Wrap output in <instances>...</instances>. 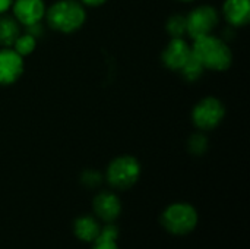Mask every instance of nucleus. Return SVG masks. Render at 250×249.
I'll use <instances>...</instances> for the list:
<instances>
[{"label":"nucleus","mask_w":250,"mask_h":249,"mask_svg":"<svg viewBox=\"0 0 250 249\" xmlns=\"http://www.w3.org/2000/svg\"><path fill=\"white\" fill-rule=\"evenodd\" d=\"M141 176V166L132 156H122L114 158L107 169V181L117 189L132 188Z\"/></svg>","instance_id":"4"},{"label":"nucleus","mask_w":250,"mask_h":249,"mask_svg":"<svg viewBox=\"0 0 250 249\" xmlns=\"http://www.w3.org/2000/svg\"><path fill=\"white\" fill-rule=\"evenodd\" d=\"M161 223L164 229L173 235H188L193 232L198 225V211L190 204L176 203L164 210Z\"/></svg>","instance_id":"3"},{"label":"nucleus","mask_w":250,"mask_h":249,"mask_svg":"<svg viewBox=\"0 0 250 249\" xmlns=\"http://www.w3.org/2000/svg\"><path fill=\"white\" fill-rule=\"evenodd\" d=\"M167 31L173 38H183V35L188 34L186 16H183V15L171 16L167 22Z\"/></svg>","instance_id":"17"},{"label":"nucleus","mask_w":250,"mask_h":249,"mask_svg":"<svg viewBox=\"0 0 250 249\" xmlns=\"http://www.w3.org/2000/svg\"><path fill=\"white\" fill-rule=\"evenodd\" d=\"M73 232L78 239L83 242H94L101 232V226L92 216H81L75 220Z\"/></svg>","instance_id":"12"},{"label":"nucleus","mask_w":250,"mask_h":249,"mask_svg":"<svg viewBox=\"0 0 250 249\" xmlns=\"http://www.w3.org/2000/svg\"><path fill=\"white\" fill-rule=\"evenodd\" d=\"M223 12L231 25L243 26L250 19V0H226Z\"/></svg>","instance_id":"11"},{"label":"nucleus","mask_w":250,"mask_h":249,"mask_svg":"<svg viewBox=\"0 0 250 249\" xmlns=\"http://www.w3.org/2000/svg\"><path fill=\"white\" fill-rule=\"evenodd\" d=\"M13 50L19 54V56H28V54H31L34 50H35V47H37V38L34 37V35H31L29 32H26V34H21L18 38H16V41L13 43Z\"/></svg>","instance_id":"15"},{"label":"nucleus","mask_w":250,"mask_h":249,"mask_svg":"<svg viewBox=\"0 0 250 249\" xmlns=\"http://www.w3.org/2000/svg\"><path fill=\"white\" fill-rule=\"evenodd\" d=\"M19 22L13 18L4 16L0 19V45L3 47H12L16 38L21 35Z\"/></svg>","instance_id":"13"},{"label":"nucleus","mask_w":250,"mask_h":249,"mask_svg":"<svg viewBox=\"0 0 250 249\" xmlns=\"http://www.w3.org/2000/svg\"><path fill=\"white\" fill-rule=\"evenodd\" d=\"M188 35L193 40L209 35L218 23V12L211 6H199L186 16Z\"/></svg>","instance_id":"6"},{"label":"nucleus","mask_w":250,"mask_h":249,"mask_svg":"<svg viewBox=\"0 0 250 249\" xmlns=\"http://www.w3.org/2000/svg\"><path fill=\"white\" fill-rule=\"evenodd\" d=\"M13 0H0V13L6 12L9 7H12Z\"/></svg>","instance_id":"20"},{"label":"nucleus","mask_w":250,"mask_h":249,"mask_svg":"<svg viewBox=\"0 0 250 249\" xmlns=\"http://www.w3.org/2000/svg\"><path fill=\"white\" fill-rule=\"evenodd\" d=\"M94 213L105 223H113L122 213V203L111 192H101L94 198Z\"/></svg>","instance_id":"9"},{"label":"nucleus","mask_w":250,"mask_h":249,"mask_svg":"<svg viewBox=\"0 0 250 249\" xmlns=\"http://www.w3.org/2000/svg\"><path fill=\"white\" fill-rule=\"evenodd\" d=\"M104 1H107V0H82V3H85L88 6H98V4H103Z\"/></svg>","instance_id":"21"},{"label":"nucleus","mask_w":250,"mask_h":249,"mask_svg":"<svg viewBox=\"0 0 250 249\" xmlns=\"http://www.w3.org/2000/svg\"><path fill=\"white\" fill-rule=\"evenodd\" d=\"M101 181H103V176L95 170H86L81 176V182L86 188H97L101 183Z\"/></svg>","instance_id":"19"},{"label":"nucleus","mask_w":250,"mask_h":249,"mask_svg":"<svg viewBox=\"0 0 250 249\" xmlns=\"http://www.w3.org/2000/svg\"><path fill=\"white\" fill-rule=\"evenodd\" d=\"M205 68L202 66V63L193 56V53L190 54V57L186 60V63L182 66L180 72L182 75L188 79V81H196L198 78H201V75L204 73Z\"/></svg>","instance_id":"16"},{"label":"nucleus","mask_w":250,"mask_h":249,"mask_svg":"<svg viewBox=\"0 0 250 249\" xmlns=\"http://www.w3.org/2000/svg\"><path fill=\"white\" fill-rule=\"evenodd\" d=\"M224 114H226V109L223 103L214 97H207L195 106L192 119L199 129L209 131L221 123Z\"/></svg>","instance_id":"5"},{"label":"nucleus","mask_w":250,"mask_h":249,"mask_svg":"<svg viewBox=\"0 0 250 249\" xmlns=\"http://www.w3.org/2000/svg\"><path fill=\"white\" fill-rule=\"evenodd\" d=\"M182 1H192V0H182Z\"/></svg>","instance_id":"22"},{"label":"nucleus","mask_w":250,"mask_h":249,"mask_svg":"<svg viewBox=\"0 0 250 249\" xmlns=\"http://www.w3.org/2000/svg\"><path fill=\"white\" fill-rule=\"evenodd\" d=\"M23 72V60L13 48L0 50V85H10L19 79Z\"/></svg>","instance_id":"7"},{"label":"nucleus","mask_w":250,"mask_h":249,"mask_svg":"<svg viewBox=\"0 0 250 249\" xmlns=\"http://www.w3.org/2000/svg\"><path fill=\"white\" fill-rule=\"evenodd\" d=\"M192 48L183 38H171L163 51V62L173 70H180L186 60L190 57Z\"/></svg>","instance_id":"10"},{"label":"nucleus","mask_w":250,"mask_h":249,"mask_svg":"<svg viewBox=\"0 0 250 249\" xmlns=\"http://www.w3.org/2000/svg\"><path fill=\"white\" fill-rule=\"evenodd\" d=\"M208 148V139L207 136H204L202 134H195L190 139H189V150L190 153L201 156L207 151Z\"/></svg>","instance_id":"18"},{"label":"nucleus","mask_w":250,"mask_h":249,"mask_svg":"<svg viewBox=\"0 0 250 249\" xmlns=\"http://www.w3.org/2000/svg\"><path fill=\"white\" fill-rule=\"evenodd\" d=\"M117 238H119V229L113 223H107L105 227H101L100 235L92 242V249H119L117 247Z\"/></svg>","instance_id":"14"},{"label":"nucleus","mask_w":250,"mask_h":249,"mask_svg":"<svg viewBox=\"0 0 250 249\" xmlns=\"http://www.w3.org/2000/svg\"><path fill=\"white\" fill-rule=\"evenodd\" d=\"M47 21L51 28L60 32H73L79 29L85 22V10L83 6L75 0H59L56 1L47 12Z\"/></svg>","instance_id":"2"},{"label":"nucleus","mask_w":250,"mask_h":249,"mask_svg":"<svg viewBox=\"0 0 250 249\" xmlns=\"http://www.w3.org/2000/svg\"><path fill=\"white\" fill-rule=\"evenodd\" d=\"M192 53L202 63L205 69L212 70H227L231 65L233 56L229 45L215 35L209 34L201 38L193 40Z\"/></svg>","instance_id":"1"},{"label":"nucleus","mask_w":250,"mask_h":249,"mask_svg":"<svg viewBox=\"0 0 250 249\" xmlns=\"http://www.w3.org/2000/svg\"><path fill=\"white\" fill-rule=\"evenodd\" d=\"M12 7L16 21L25 26L38 23L45 15L42 0H13Z\"/></svg>","instance_id":"8"}]
</instances>
